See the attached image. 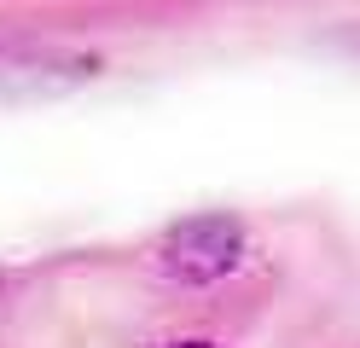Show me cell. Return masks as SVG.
Segmentation results:
<instances>
[{
    "instance_id": "6da1fadb",
    "label": "cell",
    "mask_w": 360,
    "mask_h": 348,
    "mask_svg": "<svg viewBox=\"0 0 360 348\" xmlns=\"http://www.w3.org/2000/svg\"><path fill=\"white\" fill-rule=\"evenodd\" d=\"M244 250H250L244 221L210 209V215L174 221L163 238H157L151 262H157V273H163V278H174V285H221L227 273H238Z\"/></svg>"
},
{
    "instance_id": "7a4b0ae2",
    "label": "cell",
    "mask_w": 360,
    "mask_h": 348,
    "mask_svg": "<svg viewBox=\"0 0 360 348\" xmlns=\"http://www.w3.org/2000/svg\"><path fill=\"white\" fill-rule=\"evenodd\" d=\"M169 348H215V342H198V337H192V342H169Z\"/></svg>"
}]
</instances>
